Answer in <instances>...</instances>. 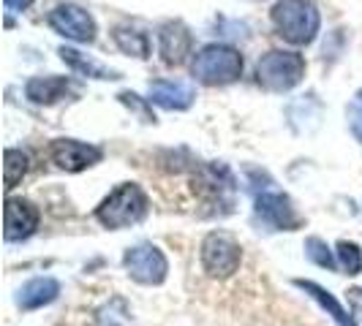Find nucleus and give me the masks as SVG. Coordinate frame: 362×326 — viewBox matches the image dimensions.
I'll return each mask as SVG.
<instances>
[{"label":"nucleus","instance_id":"8","mask_svg":"<svg viewBox=\"0 0 362 326\" xmlns=\"http://www.w3.org/2000/svg\"><path fill=\"white\" fill-rule=\"evenodd\" d=\"M47 155H49V161L57 169L71 171V174L85 171V169H90V166H95L104 158L101 147L85 145V142H76V139H54L49 150H47Z\"/></svg>","mask_w":362,"mask_h":326},{"label":"nucleus","instance_id":"18","mask_svg":"<svg viewBox=\"0 0 362 326\" xmlns=\"http://www.w3.org/2000/svg\"><path fill=\"white\" fill-rule=\"evenodd\" d=\"M3 174H6V191L17 188V182L28 174V155H25L22 150H6Z\"/></svg>","mask_w":362,"mask_h":326},{"label":"nucleus","instance_id":"1","mask_svg":"<svg viewBox=\"0 0 362 326\" xmlns=\"http://www.w3.org/2000/svg\"><path fill=\"white\" fill-rule=\"evenodd\" d=\"M270 19L275 30H278V36L286 38L294 47L310 44L319 33V28H322L319 8L310 0H278L272 6Z\"/></svg>","mask_w":362,"mask_h":326},{"label":"nucleus","instance_id":"2","mask_svg":"<svg viewBox=\"0 0 362 326\" xmlns=\"http://www.w3.org/2000/svg\"><path fill=\"white\" fill-rule=\"evenodd\" d=\"M191 73L197 82L207 85V87L232 85L243 76V54L226 44H207L194 54Z\"/></svg>","mask_w":362,"mask_h":326},{"label":"nucleus","instance_id":"21","mask_svg":"<svg viewBox=\"0 0 362 326\" xmlns=\"http://www.w3.org/2000/svg\"><path fill=\"white\" fill-rule=\"evenodd\" d=\"M349 128H351V133H354V139L362 145V90L351 98V104H349Z\"/></svg>","mask_w":362,"mask_h":326},{"label":"nucleus","instance_id":"22","mask_svg":"<svg viewBox=\"0 0 362 326\" xmlns=\"http://www.w3.org/2000/svg\"><path fill=\"white\" fill-rule=\"evenodd\" d=\"M117 98H120V101H123V104H126V107L139 109V111H142V114H145V117H147V123H150V120H156V117H150V114H147V111H145V107H142V104H139V95H134V92H120V95H117Z\"/></svg>","mask_w":362,"mask_h":326},{"label":"nucleus","instance_id":"14","mask_svg":"<svg viewBox=\"0 0 362 326\" xmlns=\"http://www.w3.org/2000/svg\"><path fill=\"white\" fill-rule=\"evenodd\" d=\"M57 294H60V283L54 277H36V280H30L19 289L17 305L22 310H38L54 302Z\"/></svg>","mask_w":362,"mask_h":326},{"label":"nucleus","instance_id":"20","mask_svg":"<svg viewBox=\"0 0 362 326\" xmlns=\"http://www.w3.org/2000/svg\"><path fill=\"white\" fill-rule=\"evenodd\" d=\"M338 261L349 274H357L362 270V250L354 242H341L338 245Z\"/></svg>","mask_w":362,"mask_h":326},{"label":"nucleus","instance_id":"9","mask_svg":"<svg viewBox=\"0 0 362 326\" xmlns=\"http://www.w3.org/2000/svg\"><path fill=\"white\" fill-rule=\"evenodd\" d=\"M191 49H194V36L182 22L172 19L158 28V52L166 66H182Z\"/></svg>","mask_w":362,"mask_h":326},{"label":"nucleus","instance_id":"3","mask_svg":"<svg viewBox=\"0 0 362 326\" xmlns=\"http://www.w3.org/2000/svg\"><path fill=\"white\" fill-rule=\"evenodd\" d=\"M147 215V196L136 182L117 185L107 199L95 207V217L107 229H128Z\"/></svg>","mask_w":362,"mask_h":326},{"label":"nucleus","instance_id":"16","mask_svg":"<svg viewBox=\"0 0 362 326\" xmlns=\"http://www.w3.org/2000/svg\"><path fill=\"white\" fill-rule=\"evenodd\" d=\"M60 57H63V60H66V63H69L76 73H82V76H90V79H120V73H117V71L98 66L95 60L85 57V54H79L76 49L63 47V49H60Z\"/></svg>","mask_w":362,"mask_h":326},{"label":"nucleus","instance_id":"17","mask_svg":"<svg viewBox=\"0 0 362 326\" xmlns=\"http://www.w3.org/2000/svg\"><path fill=\"white\" fill-rule=\"evenodd\" d=\"M112 38H115V44L126 54H134V57H147V54H150V38H147L142 30H136V28L117 25V28L112 30Z\"/></svg>","mask_w":362,"mask_h":326},{"label":"nucleus","instance_id":"19","mask_svg":"<svg viewBox=\"0 0 362 326\" xmlns=\"http://www.w3.org/2000/svg\"><path fill=\"white\" fill-rule=\"evenodd\" d=\"M305 253H308V258L313 264H319L325 270H335V258H332L329 248H327L319 236H310L308 242H305Z\"/></svg>","mask_w":362,"mask_h":326},{"label":"nucleus","instance_id":"15","mask_svg":"<svg viewBox=\"0 0 362 326\" xmlns=\"http://www.w3.org/2000/svg\"><path fill=\"white\" fill-rule=\"evenodd\" d=\"M294 286H297V289H303L308 296H313V299H316V302H319V305L332 315V321H335L338 326H357L354 324V318L341 308V302H338L329 291H325L322 286H316V283H310V280H294Z\"/></svg>","mask_w":362,"mask_h":326},{"label":"nucleus","instance_id":"5","mask_svg":"<svg viewBox=\"0 0 362 326\" xmlns=\"http://www.w3.org/2000/svg\"><path fill=\"white\" fill-rule=\"evenodd\" d=\"M243 261V250L232 236L207 234L202 242V267L210 277H229L235 274Z\"/></svg>","mask_w":362,"mask_h":326},{"label":"nucleus","instance_id":"12","mask_svg":"<svg viewBox=\"0 0 362 326\" xmlns=\"http://www.w3.org/2000/svg\"><path fill=\"white\" fill-rule=\"evenodd\" d=\"M194 98H197V92H194L191 85H185V82L158 79V82L150 85V101H153L156 107L169 109V111H182V109H188L194 104Z\"/></svg>","mask_w":362,"mask_h":326},{"label":"nucleus","instance_id":"11","mask_svg":"<svg viewBox=\"0 0 362 326\" xmlns=\"http://www.w3.org/2000/svg\"><path fill=\"white\" fill-rule=\"evenodd\" d=\"M3 236L6 242H22L38 229V210L25 199H8L3 212Z\"/></svg>","mask_w":362,"mask_h":326},{"label":"nucleus","instance_id":"10","mask_svg":"<svg viewBox=\"0 0 362 326\" xmlns=\"http://www.w3.org/2000/svg\"><path fill=\"white\" fill-rule=\"evenodd\" d=\"M256 215L262 217L270 229H278V231L300 229V215L291 207L289 196H284V193H262V196H256Z\"/></svg>","mask_w":362,"mask_h":326},{"label":"nucleus","instance_id":"13","mask_svg":"<svg viewBox=\"0 0 362 326\" xmlns=\"http://www.w3.org/2000/svg\"><path fill=\"white\" fill-rule=\"evenodd\" d=\"M69 90H71V82L66 76H33L25 85V95L41 107H49L54 101L66 98Z\"/></svg>","mask_w":362,"mask_h":326},{"label":"nucleus","instance_id":"23","mask_svg":"<svg viewBox=\"0 0 362 326\" xmlns=\"http://www.w3.org/2000/svg\"><path fill=\"white\" fill-rule=\"evenodd\" d=\"M3 3H6L8 11H25V8L33 6V0H3Z\"/></svg>","mask_w":362,"mask_h":326},{"label":"nucleus","instance_id":"7","mask_svg":"<svg viewBox=\"0 0 362 326\" xmlns=\"http://www.w3.org/2000/svg\"><path fill=\"white\" fill-rule=\"evenodd\" d=\"M47 22H49L54 33H60L69 41H76V44H93L95 41V19L82 6H74V3L54 6Z\"/></svg>","mask_w":362,"mask_h":326},{"label":"nucleus","instance_id":"4","mask_svg":"<svg viewBox=\"0 0 362 326\" xmlns=\"http://www.w3.org/2000/svg\"><path fill=\"white\" fill-rule=\"evenodd\" d=\"M305 76V60L303 54L286 52V49H272L262 54L256 63V82L270 92H286L297 87Z\"/></svg>","mask_w":362,"mask_h":326},{"label":"nucleus","instance_id":"6","mask_svg":"<svg viewBox=\"0 0 362 326\" xmlns=\"http://www.w3.org/2000/svg\"><path fill=\"white\" fill-rule=\"evenodd\" d=\"M123 267L126 272L142 286H161L166 280V255L156 248V245H136V248H128L123 255Z\"/></svg>","mask_w":362,"mask_h":326}]
</instances>
